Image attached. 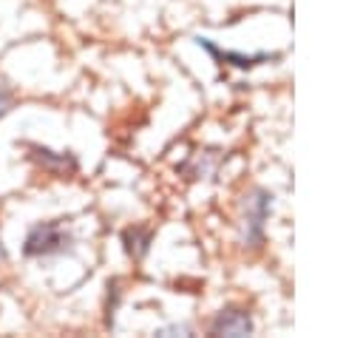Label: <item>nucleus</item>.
<instances>
[{
    "label": "nucleus",
    "instance_id": "f257e3e1",
    "mask_svg": "<svg viewBox=\"0 0 363 338\" xmlns=\"http://www.w3.org/2000/svg\"><path fill=\"white\" fill-rule=\"evenodd\" d=\"M74 244V236L71 230L57 222V219H48V222H37L26 239H23V256L28 258H43V256H57V253H65L71 250Z\"/></svg>",
    "mask_w": 363,
    "mask_h": 338
},
{
    "label": "nucleus",
    "instance_id": "f03ea898",
    "mask_svg": "<svg viewBox=\"0 0 363 338\" xmlns=\"http://www.w3.org/2000/svg\"><path fill=\"white\" fill-rule=\"evenodd\" d=\"M272 213V193L255 190L244 205V241L250 247H258L264 241V222Z\"/></svg>",
    "mask_w": 363,
    "mask_h": 338
},
{
    "label": "nucleus",
    "instance_id": "20e7f679",
    "mask_svg": "<svg viewBox=\"0 0 363 338\" xmlns=\"http://www.w3.org/2000/svg\"><path fill=\"white\" fill-rule=\"evenodd\" d=\"M252 315L247 310L238 307H227L221 312H216V318L210 321V335H250L252 332Z\"/></svg>",
    "mask_w": 363,
    "mask_h": 338
},
{
    "label": "nucleus",
    "instance_id": "423d86ee",
    "mask_svg": "<svg viewBox=\"0 0 363 338\" xmlns=\"http://www.w3.org/2000/svg\"><path fill=\"white\" fill-rule=\"evenodd\" d=\"M147 241H150V233H147V230H125V250H128L133 258H142V256H145Z\"/></svg>",
    "mask_w": 363,
    "mask_h": 338
},
{
    "label": "nucleus",
    "instance_id": "0eeeda50",
    "mask_svg": "<svg viewBox=\"0 0 363 338\" xmlns=\"http://www.w3.org/2000/svg\"><path fill=\"white\" fill-rule=\"evenodd\" d=\"M11 105H14V94H11V88H9V85L0 80V119H3V116L11 111Z\"/></svg>",
    "mask_w": 363,
    "mask_h": 338
},
{
    "label": "nucleus",
    "instance_id": "6e6552de",
    "mask_svg": "<svg viewBox=\"0 0 363 338\" xmlns=\"http://www.w3.org/2000/svg\"><path fill=\"white\" fill-rule=\"evenodd\" d=\"M159 335H179V332H190V327H184V324H170V327H162V329H156Z\"/></svg>",
    "mask_w": 363,
    "mask_h": 338
},
{
    "label": "nucleus",
    "instance_id": "7ed1b4c3",
    "mask_svg": "<svg viewBox=\"0 0 363 338\" xmlns=\"http://www.w3.org/2000/svg\"><path fill=\"white\" fill-rule=\"evenodd\" d=\"M196 45H201L218 65H233V68H238V71H247V68H252V65H261V62H272V60H278L281 54L278 51H258V54H238V51H227V48H218L216 43H210L207 37H196Z\"/></svg>",
    "mask_w": 363,
    "mask_h": 338
},
{
    "label": "nucleus",
    "instance_id": "39448f33",
    "mask_svg": "<svg viewBox=\"0 0 363 338\" xmlns=\"http://www.w3.org/2000/svg\"><path fill=\"white\" fill-rule=\"evenodd\" d=\"M28 151H31V159L54 176H71L77 170V159L68 151H51V148H43V145H28Z\"/></svg>",
    "mask_w": 363,
    "mask_h": 338
},
{
    "label": "nucleus",
    "instance_id": "1a4fd4ad",
    "mask_svg": "<svg viewBox=\"0 0 363 338\" xmlns=\"http://www.w3.org/2000/svg\"><path fill=\"white\" fill-rule=\"evenodd\" d=\"M3 256H6V250H3V241H0V258H3Z\"/></svg>",
    "mask_w": 363,
    "mask_h": 338
}]
</instances>
